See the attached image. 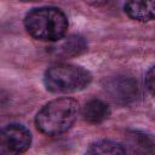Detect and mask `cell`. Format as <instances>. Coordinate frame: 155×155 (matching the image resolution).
<instances>
[{"label":"cell","instance_id":"obj_1","mask_svg":"<svg viewBox=\"0 0 155 155\" xmlns=\"http://www.w3.org/2000/svg\"><path fill=\"white\" fill-rule=\"evenodd\" d=\"M79 114V104L73 98H57L36 114L35 124L40 132L47 136H58L67 132L75 122Z\"/></svg>","mask_w":155,"mask_h":155},{"label":"cell","instance_id":"obj_2","mask_svg":"<svg viewBox=\"0 0 155 155\" xmlns=\"http://www.w3.org/2000/svg\"><path fill=\"white\" fill-rule=\"evenodd\" d=\"M24 25L27 31L38 40L58 41L68 29V19L59 8L40 7L25 16Z\"/></svg>","mask_w":155,"mask_h":155},{"label":"cell","instance_id":"obj_3","mask_svg":"<svg viewBox=\"0 0 155 155\" xmlns=\"http://www.w3.org/2000/svg\"><path fill=\"white\" fill-rule=\"evenodd\" d=\"M92 75L82 67L59 63L51 65L44 75V84L50 92L71 93L90 85Z\"/></svg>","mask_w":155,"mask_h":155},{"label":"cell","instance_id":"obj_4","mask_svg":"<svg viewBox=\"0 0 155 155\" xmlns=\"http://www.w3.org/2000/svg\"><path fill=\"white\" fill-rule=\"evenodd\" d=\"M31 143V134L24 126L11 124L2 128L0 134V151L2 154L24 153Z\"/></svg>","mask_w":155,"mask_h":155},{"label":"cell","instance_id":"obj_5","mask_svg":"<svg viewBox=\"0 0 155 155\" xmlns=\"http://www.w3.org/2000/svg\"><path fill=\"white\" fill-rule=\"evenodd\" d=\"M105 91L117 103H130L137 97L138 87L134 79L130 76H116L107 81Z\"/></svg>","mask_w":155,"mask_h":155},{"label":"cell","instance_id":"obj_6","mask_svg":"<svg viewBox=\"0 0 155 155\" xmlns=\"http://www.w3.org/2000/svg\"><path fill=\"white\" fill-rule=\"evenodd\" d=\"M126 153H155V137L143 131H130L126 134Z\"/></svg>","mask_w":155,"mask_h":155},{"label":"cell","instance_id":"obj_7","mask_svg":"<svg viewBox=\"0 0 155 155\" xmlns=\"http://www.w3.org/2000/svg\"><path fill=\"white\" fill-rule=\"evenodd\" d=\"M124 8L126 15L137 22L155 19V0H128Z\"/></svg>","mask_w":155,"mask_h":155},{"label":"cell","instance_id":"obj_8","mask_svg":"<svg viewBox=\"0 0 155 155\" xmlns=\"http://www.w3.org/2000/svg\"><path fill=\"white\" fill-rule=\"evenodd\" d=\"M110 115L109 105L101 99H91L82 109L84 120L90 124H101Z\"/></svg>","mask_w":155,"mask_h":155},{"label":"cell","instance_id":"obj_9","mask_svg":"<svg viewBox=\"0 0 155 155\" xmlns=\"http://www.w3.org/2000/svg\"><path fill=\"white\" fill-rule=\"evenodd\" d=\"M86 48H87V45L81 36L71 35L65 40L61 41L56 46V52L61 56L70 57V56H76L82 53L84 51H86Z\"/></svg>","mask_w":155,"mask_h":155},{"label":"cell","instance_id":"obj_10","mask_svg":"<svg viewBox=\"0 0 155 155\" xmlns=\"http://www.w3.org/2000/svg\"><path fill=\"white\" fill-rule=\"evenodd\" d=\"M87 153L88 154H102V155H105V154L116 155V154H125L126 148L111 140H98L90 145V148L87 149Z\"/></svg>","mask_w":155,"mask_h":155},{"label":"cell","instance_id":"obj_11","mask_svg":"<svg viewBox=\"0 0 155 155\" xmlns=\"http://www.w3.org/2000/svg\"><path fill=\"white\" fill-rule=\"evenodd\" d=\"M145 86L150 94L155 97V65L151 67L145 75Z\"/></svg>","mask_w":155,"mask_h":155},{"label":"cell","instance_id":"obj_12","mask_svg":"<svg viewBox=\"0 0 155 155\" xmlns=\"http://www.w3.org/2000/svg\"><path fill=\"white\" fill-rule=\"evenodd\" d=\"M85 1L90 5H93V6H102V5L107 4L109 0H85Z\"/></svg>","mask_w":155,"mask_h":155},{"label":"cell","instance_id":"obj_13","mask_svg":"<svg viewBox=\"0 0 155 155\" xmlns=\"http://www.w3.org/2000/svg\"><path fill=\"white\" fill-rule=\"evenodd\" d=\"M19 1H23V2H31V1H39V0H19Z\"/></svg>","mask_w":155,"mask_h":155}]
</instances>
